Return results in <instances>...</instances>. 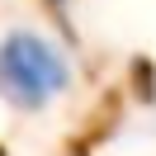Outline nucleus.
<instances>
[{"mask_svg":"<svg viewBox=\"0 0 156 156\" xmlns=\"http://www.w3.org/2000/svg\"><path fill=\"white\" fill-rule=\"evenodd\" d=\"M66 62L38 33H10L0 43V90L24 109H43L57 90H66Z\"/></svg>","mask_w":156,"mask_h":156,"instance_id":"nucleus-1","label":"nucleus"}]
</instances>
